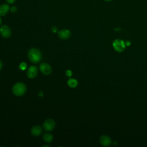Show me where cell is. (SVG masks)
<instances>
[{"label": "cell", "mask_w": 147, "mask_h": 147, "mask_svg": "<svg viewBox=\"0 0 147 147\" xmlns=\"http://www.w3.org/2000/svg\"><path fill=\"white\" fill-rule=\"evenodd\" d=\"M55 122L52 119H47L43 123L42 127L44 130L47 131H51L54 130L55 127Z\"/></svg>", "instance_id": "cell-3"}, {"label": "cell", "mask_w": 147, "mask_h": 147, "mask_svg": "<svg viewBox=\"0 0 147 147\" xmlns=\"http://www.w3.org/2000/svg\"><path fill=\"white\" fill-rule=\"evenodd\" d=\"M2 19H1V18L0 17V25L2 24Z\"/></svg>", "instance_id": "cell-20"}, {"label": "cell", "mask_w": 147, "mask_h": 147, "mask_svg": "<svg viewBox=\"0 0 147 147\" xmlns=\"http://www.w3.org/2000/svg\"><path fill=\"white\" fill-rule=\"evenodd\" d=\"M99 142L102 145L104 146H107L111 144V140L108 136L103 135L100 137Z\"/></svg>", "instance_id": "cell-9"}, {"label": "cell", "mask_w": 147, "mask_h": 147, "mask_svg": "<svg viewBox=\"0 0 147 147\" xmlns=\"http://www.w3.org/2000/svg\"><path fill=\"white\" fill-rule=\"evenodd\" d=\"M51 31H52L53 33H55L57 32L58 29H57V28L56 26H52V27L51 28Z\"/></svg>", "instance_id": "cell-15"}, {"label": "cell", "mask_w": 147, "mask_h": 147, "mask_svg": "<svg viewBox=\"0 0 147 147\" xmlns=\"http://www.w3.org/2000/svg\"><path fill=\"white\" fill-rule=\"evenodd\" d=\"M17 8L16 6H12L10 9V11L12 13H15L17 11Z\"/></svg>", "instance_id": "cell-17"}, {"label": "cell", "mask_w": 147, "mask_h": 147, "mask_svg": "<svg viewBox=\"0 0 147 147\" xmlns=\"http://www.w3.org/2000/svg\"><path fill=\"white\" fill-rule=\"evenodd\" d=\"M27 67V64L25 62H22L20 63V65H19V68L21 69V70H25Z\"/></svg>", "instance_id": "cell-14"}, {"label": "cell", "mask_w": 147, "mask_h": 147, "mask_svg": "<svg viewBox=\"0 0 147 147\" xmlns=\"http://www.w3.org/2000/svg\"><path fill=\"white\" fill-rule=\"evenodd\" d=\"M113 47L114 49L118 52H123L125 48L126 44L123 41L119 40V39H117L114 41L113 43Z\"/></svg>", "instance_id": "cell-4"}, {"label": "cell", "mask_w": 147, "mask_h": 147, "mask_svg": "<svg viewBox=\"0 0 147 147\" xmlns=\"http://www.w3.org/2000/svg\"><path fill=\"white\" fill-rule=\"evenodd\" d=\"M2 62H1V61L0 60V70L1 69V68H2Z\"/></svg>", "instance_id": "cell-19"}, {"label": "cell", "mask_w": 147, "mask_h": 147, "mask_svg": "<svg viewBox=\"0 0 147 147\" xmlns=\"http://www.w3.org/2000/svg\"><path fill=\"white\" fill-rule=\"evenodd\" d=\"M43 146H48V147H49V146L48 145H44Z\"/></svg>", "instance_id": "cell-21"}, {"label": "cell", "mask_w": 147, "mask_h": 147, "mask_svg": "<svg viewBox=\"0 0 147 147\" xmlns=\"http://www.w3.org/2000/svg\"><path fill=\"white\" fill-rule=\"evenodd\" d=\"M0 34L3 38H9L11 35L10 28L6 25H2L0 27Z\"/></svg>", "instance_id": "cell-5"}, {"label": "cell", "mask_w": 147, "mask_h": 147, "mask_svg": "<svg viewBox=\"0 0 147 147\" xmlns=\"http://www.w3.org/2000/svg\"><path fill=\"white\" fill-rule=\"evenodd\" d=\"M40 71L41 72L45 75H48L52 72V68L51 65L46 63H42L40 65Z\"/></svg>", "instance_id": "cell-6"}, {"label": "cell", "mask_w": 147, "mask_h": 147, "mask_svg": "<svg viewBox=\"0 0 147 147\" xmlns=\"http://www.w3.org/2000/svg\"><path fill=\"white\" fill-rule=\"evenodd\" d=\"M65 74H66L67 76L70 77V76H72V71H71V70H67V71H66V72H65Z\"/></svg>", "instance_id": "cell-16"}, {"label": "cell", "mask_w": 147, "mask_h": 147, "mask_svg": "<svg viewBox=\"0 0 147 147\" xmlns=\"http://www.w3.org/2000/svg\"><path fill=\"white\" fill-rule=\"evenodd\" d=\"M37 74H38V68L35 65L30 66L26 72L27 76L30 79L34 78L37 75Z\"/></svg>", "instance_id": "cell-7"}, {"label": "cell", "mask_w": 147, "mask_h": 147, "mask_svg": "<svg viewBox=\"0 0 147 147\" xmlns=\"http://www.w3.org/2000/svg\"><path fill=\"white\" fill-rule=\"evenodd\" d=\"M57 34L59 37L62 40H67L71 36V31L67 29H63L59 30Z\"/></svg>", "instance_id": "cell-8"}, {"label": "cell", "mask_w": 147, "mask_h": 147, "mask_svg": "<svg viewBox=\"0 0 147 147\" xmlns=\"http://www.w3.org/2000/svg\"><path fill=\"white\" fill-rule=\"evenodd\" d=\"M53 137L51 133H45L43 136V140H44V141L48 143L51 142L53 140Z\"/></svg>", "instance_id": "cell-13"}, {"label": "cell", "mask_w": 147, "mask_h": 147, "mask_svg": "<svg viewBox=\"0 0 147 147\" xmlns=\"http://www.w3.org/2000/svg\"><path fill=\"white\" fill-rule=\"evenodd\" d=\"M67 84L70 87L75 88L78 86V83L77 80H76L75 79H73V78H70L67 81Z\"/></svg>", "instance_id": "cell-12"}, {"label": "cell", "mask_w": 147, "mask_h": 147, "mask_svg": "<svg viewBox=\"0 0 147 147\" xmlns=\"http://www.w3.org/2000/svg\"><path fill=\"white\" fill-rule=\"evenodd\" d=\"M28 56L30 61L32 63H38L42 59V53L41 51L36 48H32L29 49Z\"/></svg>", "instance_id": "cell-1"}, {"label": "cell", "mask_w": 147, "mask_h": 147, "mask_svg": "<svg viewBox=\"0 0 147 147\" xmlns=\"http://www.w3.org/2000/svg\"><path fill=\"white\" fill-rule=\"evenodd\" d=\"M6 2L8 3H9V4H13V3H14V2H15V1H16V0H6Z\"/></svg>", "instance_id": "cell-18"}, {"label": "cell", "mask_w": 147, "mask_h": 147, "mask_svg": "<svg viewBox=\"0 0 147 147\" xmlns=\"http://www.w3.org/2000/svg\"><path fill=\"white\" fill-rule=\"evenodd\" d=\"M105 1H107V2H110V1H111L112 0H104Z\"/></svg>", "instance_id": "cell-22"}, {"label": "cell", "mask_w": 147, "mask_h": 147, "mask_svg": "<svg viewBox=\"0 0 147 147\" xmlns=\"http://www.w3.org/2000/svg\"><path fill=\"white\" fill-rule=\"evenodd\" d=\"M10 7L7 4H2L0 6V16H5L9 11Z\"/></svg>", "instance_id": "cell-11"}, {"label": "cell", "mask_w": 147, "mask_h": 147, "mask_svg": "<svg viewBox=\"0 0 147 147\" xmlns=\"http://www.w3.org/2000/svg\"><path fill=\"white\" fill-rule=\"evenodd\" d=\"M26 91V86L22 82L16 83L12 87V92L17 96H22L25 94Z\"/></svg>", "instance_id": "cell-2"}, {"label": "cell", "mask_w": 147, "mask_h": 147, "mask_svg": "<svg viewBox=\"0 0 147 147\" xmlns=\"http://www.w3.org/2000/svg\"><path fill=\"white\" fill-rule=\"evenodd\" d=\"M42 128L40 126L38 125H36V126H34L32 127L31 130H30V133L34 137H37L40 135H41V134L42 133Z\"/></svg>", "instance_id": "cell-10"}]
</instances>
